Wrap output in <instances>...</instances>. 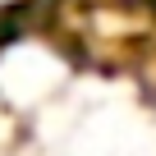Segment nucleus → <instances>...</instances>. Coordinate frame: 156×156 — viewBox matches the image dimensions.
<instances>
[{
  "label": "nucleus",
  "mask_w": 156,
  "mask_h": 156,
  "mask_svg": "<svg viewBox=\"0 0 156 156\" xmlns=\"http://www.w3.org/2000/svg\"><path fill=\"white\" fill-rule=\"evenodd\" d=\"M14 138H19V110L5 101V92H0V156L14 147Z\"/></svg>",
  "instance_id": "nucleus-1"
},
{
  "label": "nucleus",
  "mask_w": 156,
  "mask_h": 156,
  "mask_svg": "<svg viewBox=\"0 0 156 156\" xmlns=\"http://www.w3.org/2000/svg\"><path fill=\"white\" fill-rule=\"evenodd\" d=\"M129 5H147V0H129Z\"/></svg>",
  "instance_id": "nucleus-2"
}]
</instances>
